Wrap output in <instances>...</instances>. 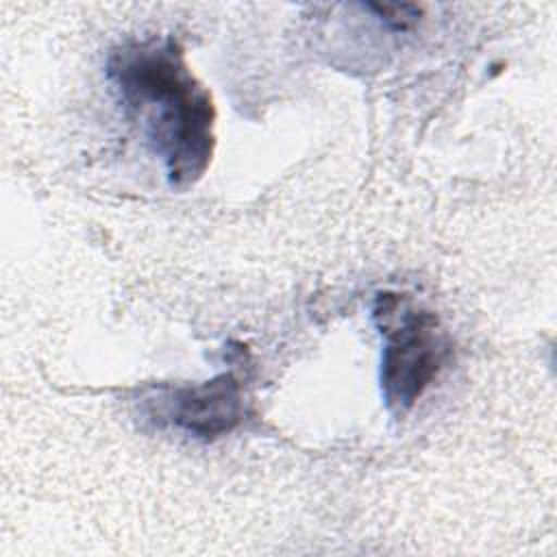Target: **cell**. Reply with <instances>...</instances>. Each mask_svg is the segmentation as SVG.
I'll use <instances>...</instances> for the list:
<instances>
[{
    "label": "cell",
    "instance_id": "cell-1",
    "mask_svg": "<svg viewBox=\"0 0 557 557\" xmlns=\"http://www.w3.org/2000/svg\"><path fill=\"white\" fill-rule=\"evenodd\" d=\"M107 78L137 117L168 185L185 191L209 170L215 150V104L191 72L176 37L126 39L107 59Z\"/></svg>",
    "mask_w": 557,
    "mask_h": 557
},
{
    "label": "cell",
    "instance_id": "cell-2",
    "mask_svg": "<svg viewBox=\"0 0 557 557\" xmlns=\"http://www.w3.org/2000/svg\"><path fill=\"white\" fill-rule=\"evenodd\" d=\"M372 320L383 337L381 396L385 409L403 418L440 376L453 355V344L440 318L407 294L379 292Z\"/></svg>",
    "mask_w": 557,
    "mask_h": 557
},
{
    "label": "cell",
    "instance_id": "cell-3",
    "mask_svg": "<svg viewBox=\"0 0 557 557\" xmlns=\"http://www.w3.org/2000/svg\"><path fill=\"white\" fill-rule=\"evenodd\" d=\"M152 400H157L154 420L202 442L231 433L244 420V392L233 372H222L205 383L163 387Z\"/></svg>",
    "mask_w": 557,
    "mask_h": 557
},
{
    "label": "cell",
    "instance_id": "cell-4",
    "mask_svg": "<svg viewBox=\"0 0 557 557\" xmlns=\"http://www.w3.org/2000/svg\"><path fill=\"white\" fill-rule=\"evenodd\" d=\"M363 7L370 9L372 13H376V17L394 30L411 28L422 15V9L418 4H376V2H370V4H363Z\"/></svg>",
    "mask_w": 557,
    "mask_h": 557
}]
</instances>
